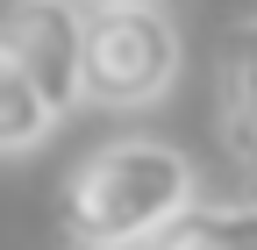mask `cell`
Returning <instances> with one entry per match:
<instances>
[{
    "mask_svg": "<svg viewBox=\"0 0 257 250\" xmlns=\"http://www.w3.org/2000/svg\"><path fill=\"white\" fill-rule=\"evenodd\" d=\"M193 207V165L165 136H114L64 172L57 222L79 250H143Z\"/></svg>",
    "mask_w": 257,
    "mask_h": 250,
    "instance_id": "cell-1",
    "label": "cell"
},
{
    "mask_svg": "<svg viewBox=\"0 0 257 250\" xmlns=\"http://www.w3.org/2000/svg\"><path fill=\"white\" fill-rule=\"evenodd\" d=\"M86 22V100L150 107L179 79V22L165 0H79Z\"/></svg>",
    "mask_w": 257,
    "mask_h": 250,
    "instance_id": "cell-2",
    "label": "cell"
},
{
    "mask_svg": "<svg viewBox=\"0 0 257 250\" xmlns=\"http://www.w3.org/2000/svg\"><path fill=\"white\" fill-rule=\"evenodd\" d=\"M0 50L15 57V72L43 93V107L57 121L86 100V22H79V0H15L0 15Z\"/></svg>",
    "mask_w": 257,
    "mask_h": 250,
    "instance_id": "cell-3",
    "label": "cell"
},
{
    "mask_svg": "<svg viewBox=\"0 0 257 250\" xmlns=\"http://www.w3.org/2000/svg\"><path fill=\"white\" fill-rule=\"evenodd\" d=\"M214 121L236 165H257V15L229 22L214 43Z\"/></svg>",
    "mask_w": 257,
    "mask_h": 250,
    "instance_id": "cell-4",
    "label": "cell"
},
{
    "mask_svg": "<svg viewBox=\"0 0 257 250\" xmlns=\"http://www.w3.org/2000/svg\"><path fill=\"white\" fill-rule=\"evenodd\" d=\"M143 250H257V200H193Z\"/></svg>",
    "mask_w": 257,
    "mask_h": 250,
    "instance_id": "cell-5",
    "label": "cell"
},
{
    "mask_svg": "<svg viewBox=\"0 0 257 250\" xmlns=\"http://www.w3.org/2000/svg\"><path fill=\"white\" fill-rule=\"evenodd\" d=\"M57 129V114L43 107V93L15 72V57L0 50V150H36Z\"/></svg>",
    "mask_w": 257,
    "mask_h": 250,
    "instance_id": "cell-6",
    "label": "cell"
}]
</instances>
